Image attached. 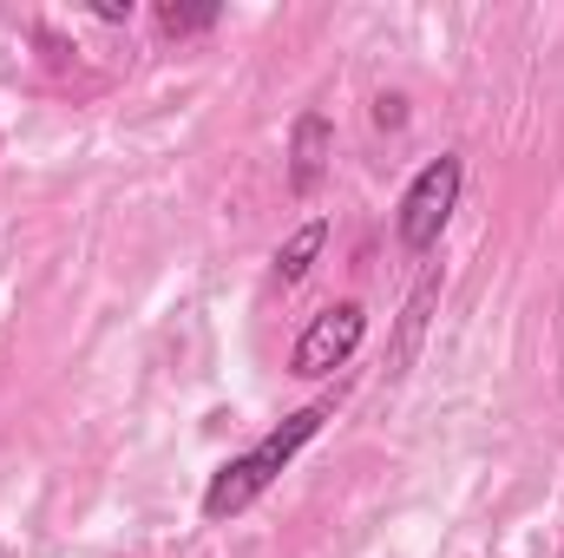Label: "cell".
I'll return each mask as SVG.
<instances>
[{
	"label": "cell",
	"mask_w": 564,
	"mask_h": 558,
	"mask_svg": "<svg viewBox=\"0 0 564 558\" xmlns=\"http://www.w3.org/2000/svg\"><path fill=\"white\" fill-rule=\"evenodd\" d=\"M322 244H328V224H322V217H308V224H302V230L276 250V277L282 282H302V277H308V264L322 257Z\"/></svg>",
	"instance_id": "cell-5"
},
{
	"label": "cell",
	"mask_w": 564,
	"mask_h": 558,
	"mask_svg": "<svg viewBox=\"0 0 564 558\" xmlns=\"http://www.w3.org/2000/svg\"><path fill=\"white\" fill-rule=\"evenodd\" d=\"M433 302H440V277H426L421 289H414V302H408V315H401V348H394V375L414 362V342H421L426 315H433Z\"/></svg>",
	"instance_id": "cell-6"
},
{
	"label": "cell",
	"mask_w": 564,
	"mask_h": 558,
	"mask_svg": "<svg viewBox=\"0 0 564 558\" xmlns=\"http://www.w3.org/2000/svg\"><path fill=\"white\" fill-rule=\"evenodd\" d=\"M453 204H459V158H433L421 178L408 184V197H401V244H408L414 257L440 244Z\"/></svg>",
	"instance_id": "cell-3"
},
{
	"label": "cell",
	"mask_w": 564,
	"mask_h": 558,
	"mask_svg": "<svg viewBox=\"0 0 564 558\" xmlns=\"http://www.w3.org/2000/svg\"><path fill=\"white\" fill-rule=\"evenodd\" d=\"M328 171V119L322 112H302L295 119V139H289V191L308 197Z\"/></svg>",
	"instance_id": "cell-4"
},
{
	"label": "cell",
	"mask_w": 564,
	"mask_h": 558,
	"mask_svg": "<svg viewBox=\"0 0 564 558\" xmlns=\"http://www.w3.org/2000/svg\"><path fill=\"white\" fill-rule=\"evenodd\" d=\"M158 26L164 33H204V26H217V7H177V0H164L158 7Z\"/></svg>",
	"instance_id": "cell-7"
},
{
	"label": "cell",
	"mask_w": 564,
	"mask_h": 558,
	"mask_svg": "<svg viewBox=\"0 0 564 558\" xmlns=\"http://www.w3.org/2000/svg\"><path fill=\"white\" fill-rule=\"evenodd\" d=\"M322 420H328V408H302V415L282 420L276 433H263L250 453H237V460H230V466H224V473L204 486V513H210V519H230V513H243V506H250V500H257V493L276 480L282 466H289V460H295V453H302L315 433H322Z\"/></svg>",
	"instance_id": "cell-1"
},
{
	"label": "cell",
	"mask_w": 564,
	"mask_h": 558,
	"mask_svg": "<svg viewBox=\"0 0 564 558\" xmlns=\"http://www.w3.org/2000/svg\"><path fill=\"white\" fill-rule=\"evenodd\" d=\"M361 329H368V309H361V302H328V309L295 335V348H289V375H302V382L335 375V368L361 348Z\"/></svg>",
	"instance_id": "cell-2"
}]
</instances>
